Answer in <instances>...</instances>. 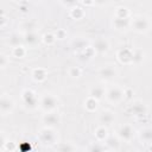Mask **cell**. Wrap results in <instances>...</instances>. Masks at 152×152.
<instances>
[{
	"label": "cell",
	"instance_id": "obj_1",
	"mask_svg": "<svg viewBox=\"0 0 152 152\" xmlns=\"http://www.w3.org/2000/svg\"><path fill=\"white\" fill-rule=\"evenodd\" d=\"M129 25L132 26V28H133L135 32L145 33V32L148 31L151 24H150V20H148L146 17H144V15H138V17H135V18L129 23Z\"/></svg>",
	"mask_w": 152,
	"mask_h": 152
},
{
	"label": "cell",
	"instance_id": "obj_2",
	"mask_svg": "<svg viewBox=\"0 0 152 152\" xmlns=\"http://www.w3.org/2000/svg\"><path fill=\"white\" fill-rule=\"evenodd\" d=\"M40 107L45 112H52L58 107V99L51 94H46L40 100Z\"/></svg>",
	"mask_w": 152,
	"mask_h": 152
},
{
	"label": "cell",
	"instance_id": "obj_3",
	"mask_svg": "<svg viewBox=\"0 0 152 152\" xmlns=\"http://www.w3.org/2000/svg\"><path fill=\"white\" fill-rule=\"evenodd\" d=\"M56 139H57V137H56V133L52 128L44 127L39 133V140L44 145H52V144H55Z\"/></svg>",
	"mask_w": 152,
	"mask_h": 152
},
{
	"label": "cell",
	"instance_id": "obj_4",
	"mask_svg": "<svg viewBox=\"0 0 152 152\" xmlns=\"http://www.w3.org/2000/svg\"><path fill=\"white\" fill-rule=\"evenodd\" d=\"M129 113L134 116H144L147 114V107L142 101H134L129 106Z\"/></svg>",
	"mask_w": 152,
	"mask_h": 152
},
{
	"label": "cell",
	"instance_id": "obj_5",
	"mask_svg": "<svg viewBox=\"0 0 152 152\" xmlns=\"http://www.w3.org/2000/svg\"><path fill=\"white\" fill-rule=\"evenodd\" d=\"M106 96H107L108 101H110L113 103H118V102H120L125 97L124 96V90L120 87H113V88H110L107 91Z\"/></svg>",
	"mask_w": 152,
	"mask_h": 152
},
{
	"label": "cell",
	"instance_id": "obj_6",
	"mask_svg": "<svg viewBox=\"0 0 152 152\" xmlns=\"http://www.w3.org/2000/svg\"><path fill=\"white\" fill-rule=\"evenodd\" d=\"M118 59L124 63V64H129L132 63V57H133V50L128 49V48H121L119 49L118 53H116Z\"/></svg>",
	"mask_w": 152,
	"mask_h": 152
},
{
	"label": "cell",
	"instance_id": "obj_7",
	"mask_svg": "<svg viewBox=\"0 0 152 152\" xmlns=\"http://www.w3.org/2000/svg\"><path fill=\"white\" fill-rule=\"evenodd\" d=\"M14 108V102L11 97L8 96H0V112L2 114H8L13 110Z\"/></svg>",
	"mask_w": 152,
	"mask_h": 152
},
{
	"label": "cell",
	"instance_id": "obj_8",
	"mask_svg": "<svg viewBox=\"0 0 152 152\" xmlns=\"http://www.w3.org/2000/svg\"><path fill=\"white\" fill-rule=\"evenodd\" d=\"M95 52H99V53H104L109 50V43L107 39L104 38H97L95 39V42L93 43V46Z\"/></svg>",
	"mask_w": 152,
	"mask_h": 152
},
{
	"label": "cell",
	"instance_id": "obj_9",
	"mask_svg": "<svg viewBox=\"0 0 152 152\" xmlns=\"http://www.w3.org/2000/svg\"><path fill=\"white\" fill-rule=\"evenodd\" d=\"M115 75H116V70L112 65H103L99 70V76L104 81H109V80L114 78Z\"/></svg>",
	"mask_w": 152,
	"mask_h": 152
},
{
	"label": "cell",
	"instance_id": "obj_10",
	"mask_svg": "<svg viewBox=\"0 0 152 152\" xmlns=\"http://www.w3.org/2000/svg\"><path fill=\"white\" fill-rule=\"evenodd\" d=\"M118 134H119V137H120L122 140L129 141V140L133 138V135H134V131H133V128H132L131 125L126 124V125H124V126H121V127L119 128Z\"/></svg>",
	"mask_w": 152,
	"mask_h": 152
},
{
	"label": "cell",
	"instance_id": "obj_11",
	"mask_svg": "<svg viewBox=\"0 0 152 152\" xmlns=\"http://www.w3.org/2000/svg\"><path fill=\"white\" fill-rule=\"evenodd\" d=\"M43 122L45 124L46 127L52 128V127H55V126H57L59 124V116L56 113H52V112L46 113L43 116Z\"/></svg>",
	"mask_w": 152,
	"mask_h": 152
},
{
	"label": "cell",
	"instance_id": "obj_12",
	"mask_svg": "<svg viewBox=\"0 0 152 152\" xmlns=\"http://www.w3.org/2000/svg\"><path fill=\"white\" fill-rule=\"evenodd\" d=\"M23 100H24V103L27 107H30V108L34 107V104L37 102V99L34 96V93L32 90H30V89L24 90V93H23Z\"/></svg>",
	"mask_w": 152,
	"mask_h": 152
},
{
	"label": "cell",
	"instance_id": "obj_13",
	"mask_svg": "<svg viewBox=\"0 0 152 152\" xmlns=\"http://www.w3.org/2000/svg\"><path fill=\"white\" fill-rule=\"evenodd\" d=\"M129 19L127 18V19H124V18H114V20H113V26L116 28V30H126V28H128V26H129Z\"/></svg>",
	"mask_w": 152,
	"mask_h": 152
},
{
	"label": "cell",
	"instance_id": "obj_14",
	"mask_svg": "<svg viewBox=\"0 0 152 152\" xmlns=\"http://www.w3.org/2000/svg\"><path fill=\"white\" fill-rule=\"evenodd\" d=\"M114 119H115V116L110 110H103L100 115V122L102 124V126L103 125H110L114 121Z\"/></svg>",
	"mask_w": 152,
	"mask_h": 152
},
{
	"label": "cell",
	"instance_id": "obj_15",
	"mask_svg": "<svg viewBox=\"0 0 152 152\" xmlns=\"http://www.w3.org/2000/svg\"><path fill=\"white\" fill-rule=\"evenodd\" d=\"M32 77L36 81L42 82L48 77V71H46V69H43V68H36L32 71Z\"/></svg>",
	"mask_w": 152,
	"mask_h": 152
},
{
	"label": "cell",
	"instance_id": "obj_16",
	"mask_svg": "<svg viewBox=\"0 0 152 152\" xmlns=\"http://www.w3.org/2000/svg\"><path fill=\"white\" fill-rule=\"evenodd\" d=\"M23 40L25 43H27L28 45H36L38 42H39V37L36 32H27L24 34V38Z\"/></svg>",
	"mask_w": 152,
	"mask_h": 152
},
{
	"label": "cell",
	"instance_id": "obj_17",
	"mask_svg": "<svg viewBox=\"0 0 152 152\" xmlns=\"http://www.w3.org/2000/svg\"><path fill=\"white\" fill-rule=\"evenodd\" d=\"M84 15H86V13H84L83 8H81L78 6H75V7H72L70 10V17L72 19H75V20H81Z\"/></svg>",
	"mask_w": 152,
	"mask_h": 152
},
{
	"label": "cell",
	"instance_id": "obj_18",
	"mask_svg": "<svg viewBox=\"0 0 152 152\" xmlns=\"http://www.w3.org/2000/svg\"><path fill=\"white\" fill-rule=\"evenodd\" d=\"M95 137L99 141H103L108 138V131L104 126H99L96 129H95Z\"/></svg>",
	"mask_w": 152,
	"mask_h": 152
},
{
	"label": "cell",
	"instance_id": "obj_19",
	"mask_svg": "<svg viewBox=\"0 0 152 152\" xmlns=\"http://www.w3.org/2000/svg\"><path fill=\"white\" fill-rule=\"evenodd\" d=\"M139 138H140V140H142L144 142H151V140H152V131H151L148 127L140 129V132H139Z\"/></svg>",
	"mask_w": 152,
	"mask_h": 152
},
{
	"label": "cell",
	"instance_id": "obj_20",
	"mask_svg": "<svg viewBox=\"0 0 152 152\" xmlns=\"http://www.w3.org/2000/svg\"><path fill=\"white\" fill-rule=\"evenodd\" d=\"M103 95H104V90H103L102 87H94V88H91V90H90V97H93V99H95V100H97V101H99L100 99H102Z\"/></svg>",
	"mask_w": 152,
	"mask_h": 152
},
{
	"label": "cell",
	"instance_id": "obj_21",
	"mask_svg": "<svg viewBox=\"0 0 152 152\" xmlns=\"http://www.w3.org/2000/svg\"><path fill=\"white\" fill-rule=\"evenodd\" d=\"M21 42H23V38H21L18 33H13V34H11V36L8 37V44H10L11 46H13V48L21 45Z\"/></svg>",
	"mask_w": 152,
	"mask_h": 152
},
{
	"label": "cell",
	"instance_id": "obj_22",
	"mask_svg": "<svg viewBox=\"0 0 152 152\" xmlns=\"http://www.w3.org/2000/svg\"><path fill=\"white\" fill-rule=\"evenodd\" d=\"M87 46H88L87 42H86L84 39H82V38H77V39H75V40L72 42V48H74L75 50H77V51H81V52H82Z\"/></svg>",
	"mask_w": 152,
	"mask_h": 152
},
{
	"label": "cell",
	"instance_id": "obj_23",
	"mask_svg": "<svg viewBox=\"0 0 152 152\" xmlns=\"http://www.w3.org/2000/svg\"><path fill=\"white\" fill-rule=\"evenodd\" d=\"M104 141H106V146H108L112 150H118L119 146H120V141L115 137H108Z\"/></svg>",
	"mask_w": 152,
	"mask_h": 152
},
{
	"label": "cell",
	"instance_id": "obj_24",
	"mask_svg": "<svg viewBox=\"0 0 152 152\" xmlns=\"http://www.w3.org/2000/svg\"><path fill=\"white\" fill-rule=\"evenodd\" d=\"M142 61H144V52H142V50H140V49L134 50L133 51V57H132V63L140 64Z\"/></svg>",
	"mask_w": 152,
	"mask_h": 152
},
{
	"label": "cell",
	"instance_id": "obj_25",
	"mask_svg": "<svg viewBox=\"0 0 152 152\" xmlns=\"http://www.w3.org/2000/svg\"><path fill=\"white\" fill-rule=\"evenodd\" d=\"M21 27L25 30V33H27V32H34V30L37 28V23L34 20H27V21H25L21 25Z\"/></svg>",
	"mask_w": 152,
	"mask_h": 152
},
{
	"label": "cell",
	"instance_id": "obj_26",
	"mask_svg": "<svg viewBox=\"0 0 152 152\" xmlns=\"http://www.w3.org/2000/svg\"><path fill=\"white\" fill-rule=\"evenodd\" d=\"M84 106H86V108L89 110V112H93V110H95L96 108H97V100H95V99H93V97H88L86 101H84Z\"/></svg>",
	"mask_w": 152,
	"mask_h": 152
},
{
	"label": "cell",
	"instance_id": "obj_27",
	"mask_svg": "<svg viewBox=\"0 0 152 152\" xmlns=\"http://www.w3.org/2000/svg\"><path fill=\"white\" fill-rule=\"evenodd\" d=\"M57 150L58 152H74L75 147L70 142H62V144H58Z\"/></svg>",
	"mask_w": 152,
	"mask_h": 152
},
{
	"label": "cell",
	"instance_id": "obj_28",
	"mask_svg": "<svg viewBox=\"0 0 152 152\" xmlns=\"http://www.w3.org/2000/svg\"><path fill=\"white\" fill-rule=\"evenodd\" d=\"M115 17L116 18H124L127 19L129 17V11L127 7H118L116 12H115Z\"/></svg>",
	"mask_w": 152,
	"mask_h": 152
},
{
	"label": "cell",
	"instance_id": "obj_29",
	"mask_svg": "<svg viewBox=\"0 0 152 152\" xmlns=\"http://www.w3.org/2000/svg\"><path fill=\"white\" fill-rule=\"evenodd\" d=\"M26 55V50L23 45H19V46H15L13 48V56L17 57V58H23L24 56Z\"/></svg>",
	"mask_w": 152,
	"mask_h": 152
},
{
	"label": "cell",
	"instance_id": "obj_30",
	"mask_svg": "<svg viewBox=\"0 0 152 152\" xmlns=\"http://www.w3.org/2000/svg\"><path fill=\"white\" fill-rule=\"evenodd\" d=\"M94 55H95V51H94V49H93L91 46H87V48L81 52V56H82V57H86V59L93 58Z\"/></svg>",
	"mask_w": 152,
	"mask_h": 152
},
{
	"label": "cell",
	"instance_id": "obj_31",
	"mask_svg": "<svg viewBox=\"0 0 152 152\" xmlns=\"http://www.w3.org/2000/svg\"><path fill=\"white\" fill-rule=\"evenodd\" d=\"M42 39H43V42H44L46 45H52V44L55 43V40H56V37H55V34H52V33H45V34L42 37Z\"/></svg>",
	"mask_w": 152,
	"mask_h": 152
},
{
	"label": "cell",
	"instance_id": "obj_32",
	"mask_svg": "<svg viewBox=\"0 0 152 152\" xmlns=\"http://www.w3.org/2000/svg\"><path fill=\"white\" fill-rule=\"evenodd\" d=\"M88 152H104V148L100 144H93V145L89 146Z\"/></svg>",
	"mask_w": 152,
	"mask_h": 152
},
{
	"label": "cell",
	"instance_id": "obj_33",
	"mask_svg": "<svg viewBox=\"0 0 152 152\" xmlns=\"http://www.w3.org/2000/svg\"><path fill=\"white\" fill-rule=\"evenodd\" d=\"M69 76L71 77H80L81 76V69L77 66H71L69 69Z\"/></svg>",
	"mask_w": 152,
	"mask_h": 152
},
{
	"label": "cell",
	"instance_id": "obj_34",
	"mask_svg": "<svg viewBox=\"0 0 152 152\" xmlns=\"http://www.w3.org/2000/svg\"><path fill=\"white\" fill-rule=\"evenodd\" d=\"M56 39H64L66 37V31L64 28H58L56 31V34H55Z\"/></svg>",
	"mask_w": 152,
	"mask_h": 152
},
{
	"label": "cell",
	"instance_id": "obj_35",
	"mask_svg": "<svg viewBox=\"0 0 152 152\" xmlns=\"http://www.w3.org/2000/svg\"><path fill=\"white\" fill-rule=\"evenodd\" d=\"M19 147H20L21 152H28V151L31 150L30 144H27L26 141H23V144H20V146H18V148H19Z\"/></svg>",
	"mask_w": 152,
	"mask_h": 152
},
{
	"label": "cell",
	"instance_id": "obj_36",
	"mask_svg": "<svg viewBox=\"0 0 152 152\" xmlns=\"http://www.w3.org/2000/svg\"><path fill=\"white\" fill-rule=\"evenodd\" d=\"M4 147L7 150V151H13L15 148V144L13 141H5V145Z\"/></svg>",
	"mask_w": 152,
	"mask_h": 152
},
{
	"label": "cell",
	"instance_id": "obj_37",
	"mask_svg": "<svg viewBox=\"0 0 152 152\" xmlns=\"http://www.w3.org/2000/svg\"><path fill=\"white\" fill-rule=\"evenodd\" d=\"M19 10H20V12H23V13L27 12V10H28V4H27V2H19Z\"/></svg>",
	"mask_w": 152,
	"mask_h": 152
},
{
	"label": "cell",
	"instance_id": "obj_38",
	"mask_svg": "<svg viewBox=\"0 0 152 152\" xmlns=\"http://www.w3.org/2000/svg\"><path fill=\"white\" fill-rule=\"evenodd\" d=\"M6 64H7V58L4 55H0V68L5 66Z\"/></svg>",
	"mask_w": 152,
	"mask_h": 152
},
{
	"label": "cell",
	"instance_id": "obj_39",
	"mask_svg": "<svg viewBox=\"0 0 152 152\" xmlns=\"http://www.w3.org/2000/svg\"><path fill=\"white\" fill-rule=\"evenodd\" d=\"M6 23H7V19H6V17L2 14V15H0V27H2V26H5L6 25Z\"/></svg>",
	"mask_w": 152,
	"mask_h": 152
},
{
	"label": "cell",
	"instance_id": "obj_40",
	"mask_svg": "<svg viewBox=\"0 0 152 152\" xmlns=\"http://www.w3.org/2000/svg\"><path fill=\"white\" fill-rule=\"evenodd\" d=\"M4 145H5V139L2 135H0V147H4Z\"/></svg>",
	"mask_w": 152,
	"mask_h": 152
}]
</instances>
